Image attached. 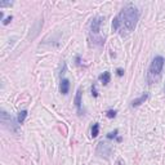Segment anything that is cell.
Here are the masks:
<instances>
[{"mask_svg":"<svg viewBox=\"0 0 165 165\" xmlns=\"http://www.w3.org/2000/svg\"><path fill=\"white\" fill-rule=\"evenodd\" d=\"M138 18H139L138 9L134 7L133 4H128L126 7H124L121 9V12L113 18L112 30L117 31L121 36H125L128 34H130L132 31L136 29Z\"/></svg>","mask_w":165,"mask_h":165,"instance_id":"1","label":"cell"},{"mask_svg":"<svg viewBox=\"0 0 165 165\" xmlns=\"http://www.w3.org/2000/svg\"><path fill=\"white\" fill-rule=\"evenodd\" d=\"M164 63L165 59L161 56H156L151 62V66L148 69V74H147V81L148 84H153V82H157L161 77V72L164 69Z\"/></svg>","mask_w":165,"mask_h":165,"instance_id":"2","label":"cell"},{"mask_svg":"<svg viewBox=\"0 0 165 165\" xmlns=\"http://www.w3.org/2000/svg\"><path fill=\"white\" fill-rule=\"evenodd\" d=\"M2 123H3V125L5 128L9 129V130H12V132L18 130V125H17V123H15L14 117L8 115L5 111H2Z\"/></svg>","mask_w":165,"mask_h":165,"instance_id":"3","label":"cell"},{"mask_svg":"<svg viewBox=\"0 0 165 165\" xmlns=\"http://www.w3.org/2000/svg\"><path fill=\"white\" fill-rule=\"evenodd\" d=\"M111 151H112V147L111 144H108L106 142H101L98 144V148H97V152L101 155V156H105V157H108L111 155Z\"/></svg>","mask_w":165,"mask_h":165,"instance_id":"4","label":"cell"},{"mask_svg":"<svg viewBox=\"0 0 165 165\" xmlns=\"http://www.w3.org/2000/svg\"><path fill=\"white\" fill-rule=\"evenodd\" d=\"M102 21H103L102 17H96V18L92 19V22H90V32L92 34L98 35V32H99V27L102 25Z\"/></svg>","mask_w":165,"mask_h":165,"instance_id":"5","label":"cell"},{"mask_svg":"<svg viewBox=\"0 0 165 165\" xmlns=\"http://www.w3.org/2000/svg\"><path fill=\"white\" fill-rule=\"evenodd\" d=\"M81 94H82V92H81V88H79L76 92V96H75V106L77 108V113L79 115H81Z\"/></svg>","mask_w":165,"mask_h":165,"instance_id":"6","label":"cell"},{"mask_svg":"<svg viewBox=\"0 0 165 165\" xmlns=\"http://www.w3.org/2000/svg\"><path fill=\"white\" fill-rule=\"evenodd\" d=\"M147 98H148V93H143V94L139 97V98H136V99L132 101V107H138V106H141L142 103H144V102L147 101Z\"/></svg>","mask_w":165,"mask_h":165,"instance_id":"7","label":"cell"},{"mask_svg":"<svg viewBox=\"0 0 165 165\" xmlns=\"http://www.w3.org/2000/svg\"><path fill=\"white\" fill-rule=\"evenodd\" d=\"M59 90L62 94H67L70 90V81L67 79H62L61 80V85H59Z\"/></svg>","mask_w":165,"mask_h":165,"instance_id":"8","label":"cell"},{"mask_svg":"<svg viewBox=\"0 0 165 165\" xmlns=\"http://www.w3.org/2000/svg\"><path fill=\"white\" fill-rule=\"evenodd\" d=\"M98 79H99V81L102 82L103 85H107L108 82H110L111 75H110V72H108V71H106V72H103V74H101V75H99V77H98Z\"/></svg>","mask_w":165,"mask_h":165,"instance_id":"9","label":"cell"},{"mask_svg":"<svg viewBox=\"0 0 165 165\" xmlns=\"http://www.w3.org/2000/svg\"><path fill=\"white\" fill-rule=\"evenodd\" d=\"M26 116H27V111H26V110L19 111V112H18V117H17V121H18V124H22V123L25 121Z\"/></svg>","mask_w":165,"mask_h":165,"instance_id":"10","label":"cell"},{"mask_svg":"<svg viewBox=\"0 0 165 165\" xmlns=\"http://www.w3.org/2000/svg\"><path fill=\"white\" fill-rule=\"evenodd\" d=\"M90 133H92V137H93V138H96V137L98 136V133H99V124H97V123H96V124H93Z\"/></svg>","mask_w":165,"mask_h":165,"instance_id":"11","label":"cell"},{"mask_svg":"<svg viewBox=\"0 0 165 165\" xmlns=\"http://www.w3.org/2000/svg\"><path fill=\"white\" fill-rule=\"evenodd\" d=\"M116 113H117V111H116V110H108V111H107V117L113 119V117L116 116Z\"/></svg>","mask_w":165,"mask_h":165,"instance_id":"12","label":"cell"},{"mask_svg":"<svg viewBox=\"0 0 165 165\" xmlns=\"http://www.w3.org/2000/svg\"><path fill=\"white\" fill-rule=\"evenodd\" d=\"M117 133H119V130H117V129H115V130H113V132H110V133L107 134V138H108V139L115 138V137L117 136Z\"/></svg>","mask_w":165,"mask_h":165,"instance_id":"13","label":"cell"},{"mask_svg":"<svg viewBox=\"0 0 165 165\" xmlns=\"http://www.w3.org/2000/svg\"><path fill=\"white\" fill-rule=\"evenodd\" d=\"M92 96L96 97V98L98 97V92H97V85H96V84L92 85Z\"/></svg>","mask_w":165,"mask_h":165,"instance_id":"14","label":"cell"},{"mask_svg":"<svg viewBox=\"0 0 165 165\" xmlns=\"http://www.w3.org/2000/svg\"><path fill=\"white\" fill-rule=\"evenodd\" d=\"M12 4V2H0V7H10Z\"/></svg>","mask_w":165,"mask_h":165,"instance_id":"15","label":"cell"},{"mask_svg":"<svg viewBox=\"0 0 165 165\" xmlns=\"http://www.w3.org/2000/svg\"><path fill=\"white\" fill-rule=\"evenodd\" d=\"M12 19H13V17H12V15H9V17H7V18L4 19V22H3V23H4V25H8V23H9Z\"/></svg>","mask_w":165,"mask_h":165,"instance_id":"16","label":"cell"},{"mask_svg":"<svg viewBox=\"0 0 165 165\" xmlns=\"http://www.w3.org/2000/svg\"><path fill=\"white\" fill-rule=\"evenodd\" d=\"M116 72H117V75H119V76H123V75H124V70H123V69H117V71H116Z\"/></svg>","mask_w":165,"mask_h":165,"instance_id":"17","label":"cell"},{"mask_svg":"<svg viewBox=\"0 0 165 165\" xmlns=\"http://www.w3.org/2000/svg\"><path fill=\"white\" fill-rule=\"evenodd\" d=\"M76 62H77V65L80 63V57H76Z\"/></svg>","mask_w":165,"mask_h":165,"instance_id":"18","label":"cell"},{"mask_svg":"<svg viewBox=\"0 0 165 165\" xmlns=\"http://www.w3.org/2000/svg\"><path fill=\"white\" fill-rule=\"evenodd\" d=\"M164 92H165V85H164Z\"/></svg>","mask_w":165,"mask_h":165,"instance_id":"19","label":"cell"}]
</instances>
